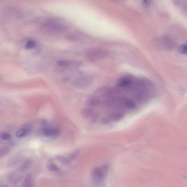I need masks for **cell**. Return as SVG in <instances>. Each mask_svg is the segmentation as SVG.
<instances>
[{
	"instance_id": "1",
	"label": "cell",
	"mask_w": 187,
	"mask_h": 187,
	"mask_svg": "<svg viewBox=\"0 0 187 187\" xmlns=\"http://www.w3.org/2000/svg\"><path fill=\"white\" fill-rule=\"evenodd\" d=\"M42 27L49 32L52 33H63L68 29L67 24L59 19L51 18L45 20L42 24Z\"/></svg>"
},
{
	"instance_id": "2",
	"label": "cell",
	"mask_w": 187,
	"mask_h": 187,
	"mask_svg": "<svg viewBox=\"0 0 187 187\" xmlns=\"http://www.w3.org/2000/svg\"><path fill=\"white\" fill-rule=\"evenodd\" d=\"M108 166L104 165L101 167L94 168L92 170L90 174L92 181L95 184H98L104 180L105 176L107 172Z\"/></svg>"
},
{
	"instance_id": "3",
	"label": "cell",
	"mask_w": 187,
	"mask_h": 187,
	"mask_svg": "<svg viewBox=\"0 0 187 187\" xmlns=\"http://www.w3.org/2000/svg\"><path fill=\"white\" fill-rule=\"evenodd\" d=\"M107 52L99 48H92L86 52V56L90 60L96 61L103 59L107 56Z\"/></svg>"
},
{
	"instance_id": "4",
	"label": "cell",
	"mask_w": 187,
	"mask_h": 187,
	"mask_svg": "<svg viewBox=\"0 0 187 187\" xmlns=\"http://www.w3.org/2000/svg\"><path fill=\"white\" fill-rule=\"evenodd\" d=\"M134 78L130 76L127 75L121 77L117 80L118 88L126 90H130Z\"/></svg>"
},
{
	"instance_id": "5",
	"label": "cell",
	"mask_w": 187,
	"mask_h": 187,
	"mask_svg": "<svg viewBox=\"0 0 187 187\" xmlns=\"http://www.w3.org/2000/svg\"><path fill=\"white\" fill-rule=\"evenodd\" d=\"M92 80L89 77H82L76 78L73 80L72 84L74 86L80 89H85L90 86L91 84Z\"/></svg>"
},
{
	"instance_id": "6",
	"label": "cell",
	"mask_w": 187,
	"mask_h": 187,
	"mask_svg": "<svg viewBox=\"0 0 187 187\" xmlns=\"http://www.w3.org/2000/svg\"><path fill=\"white\" fill-rule=\"evenodd\" d=\"M40 133L44 136L48 138H54L58 136L60 131L58 129L54 127H44L40 130Z\"/></svg>"
},
{
	"instance_id": "7",
	"label": "cell",
	"mask_w": 187,
	"mask_h": 187,
	"mask_svg": "<svg viewBox=\"0 0 187 187\" xmlns=\"http://www.w3.org/2000/svg\"><path fill=\"white\" fill-rule=\"evenodd\" d=\"M163 46L166 49L172 50L174 48L175 43L171 38L168 36H164L161 38Z\"/></svg>"
},
{
	"instance_id": "8",
	"label": "cell",
	"mask_w": 187,
	"mask_h": 187,
	"mask_svg": "<svg viewBox=\"0 0 187 187\" xmlns=\"http://www.w3.org/2000/svg\"><path fill=\"white\" fill-rule=\"evenodd\" d=\"M31 127L30 126L27 125L19 129L16 132L15 135L18 138H22L27 136L30 133Z\"/></svg>"
},
{
	"instance_id": "9",
	"label": "cell",
	"mask_w": 187,
	"mask_h": 187,
	"mask_svg": "<svg viewBox=\"0 0 187 187\" xmlns=\"http://www.w3.org/2000/svg\"><path fill=\"white\" fill-rule=\"evenodd\" d=\"M124 114L120 112H115L111 113L108 117L110 121H118L123 118Z\"/></svg>"
},
{
	"instance_id": "10",
	"label": "cell",
	"mask_w": 187,
	"mask_h": 187,
	"mask_svg": "<svg viewBox=\"0 0 187 187\" xmlns=\"http://www.w3.org/2000/svg\"><path fill=\"white\" fill-rule=\"evenodd\" d=\"M32 163V159L30 158H27L23 161L21 164L19 169L20 171L24 172L27 171L31 166Z\"/></svg>"
},
{
	"instance_id": "11",
	"label": "cell",
	"mask_w": 187,
	"mask_h": 187,
	"mask_svg": "<svg viewBox=\"0 0 187 187\" xmlns=\"http://www.w3.org/2000/svg\"><path fill=\"white\" fill-rule=\"evenodd\" d=\"M54 159L58 162L65 166L69 165L71 161L68 158L60 155L55 156Z\"/></svg>"
},
{
	"instance_id": "12",
	"label": "cell",
	"mask_w": 187,
	"mask_h": 187,
	"mask_svg": "<svg viewBox=\"0 0 187 187\" xmlns=\"http://www.w3.org/2000/svg\"><path fill=\"white\" fill-rule=\"evenodd\" d=\"M22 156L20 155L14 156L9 161L8 163V166L10 167L15 166L22 160Z\"/></svg>"
},
{
	"instance_id": "13",
	"label": "cell",
	"mask_w": 187,
	"mask_h": 187,
	"mask_svg": "<svg viewBox=\"0 0 187 187\" xmlns=\"http://www.w3.org/2000/svg\"><path fill=\"white\" fill-rule=\"evenodd\" d=\"M100 101L98 98L94 96L90 97L87 101V105L90 107H94L98 105L99 104Z\"/></svg>"
},
{
	"instance_id": "14",
	"label": "cell",
	"mask_w": 187,
	"mask_h": 187,
	"mask_svg": "<svg viewBox=\"0 0 187 187\" xmlns=\"http://www.w3.org/2000/svg\"><path fill=\"white\" fill-rule=\"evenodd\" d=\"M124 107L129 109H133L136 107V104L133 100L125 98Z\"/></svg>"
},
{
	"instance_id": "15",
	"label": "cell",
	"mask_w": 187,
	"mask_h": 187,
	"mask_svg": "<svg viewBox=\"0 0 187 187\" xmlns=\"http://www.w3.org/2000/svg\"><path fill=\"white\" fill-rule=\"evenodd\" d=\"M81 113L82 115L85 118L92 117L94 114L93 109L89 108H85L82 109Z\"/></svg>"
},
{
	"instance_id": "16",
	"label": "cell",
	"mask_w": 187,
	"mask_h": 187,
	"mask_svg": "<svg viewBox=\"0 0 187 187\" xmlns=\"http://www.w3.org/2000/svg\"><path fill=\"white\" fill-rule=\"evenodd\" d=\"M21 187H32V177L30 174L27 175L24 179Z\"/></svg>"
},
{
	"instance_id": "17",
	"label": "cell",
	"mask_w": 187,
	"mask_h": 187,
	"mask_svg": "<svg viewBox=\"0 0 187 187\" xmlns=\"http://www.w3.org/2000/svg\"><path fill=\"white\" fill-rule=\"evenodd\" d=\"M21 176L15 173H13L10 175L9 179L12 183H15L19 182L21 179Z\"/></svg>"
},
{
	"instance_id": "18",
	"label": "cell",
	"mask_w": 187,
	"mask_h": 187,
	"mask_svg": "<svg viewBox=\"0 0 187 187\" xmlns=\"http://www.w3.org/2000/svg\"><path fill=\"white\" fill-rule=\"evenodd\" d=\"M10 151V149L9 147L3 146L0 149V157L1 158L7 155Z\"/></svg>"
},
{
	"instance_id": "19",
	"label": "cell",
	"mask_w": 187,
	"mask_h": 187,
	"mask_svg": "<svg viewBox=\"0 0 187 187\" xmlns=\"http://www.w3.org/2000/svg\"><path fill=\"white\" fill-rule=\"evenodd\" d=\"M36 46V42L35 40H30L27 41L25 46L26 49H30L35 48Z\"/></svg>"
},
{
	"instance_id": "20",
	"label": "cell",
	"mask_w": 187,
	"mask_h": 187,
	"mask_svg": "<svg viewBox=\"0 0 187 187\" xmlns=\"http://www.w3.org/2000/svg\"><path fill=\"white\" fill-rule=\"evenodd\" d=\"M47 167L49 170L51 172H57L60 171L59 167L52 162H50L48 163Z\"/></svg>"
},
{
	"instance_id": "21",
	"label": "cell",
	"mask_w": 187,
	"mask_h": 187,
	"mask_svg": "<svg viewBox=\"0 0 187 187\" xmlns=\"http://www.w3.org/2000/svg\"><path fill=\"white\" fill-rule=\"evenodd\" d=\"M178 51L180 54H187V44L180 45L178 47Z\"/></svg>"
},
{
	"instance_id": "22",
	"label": "cell",
	"mask_w": 187,
	"mask_h": 187,
	"mask_svg": "<svg viewBox=\"0 0 187 187\" xmlns=\"http://www.w3.org/2000/svg\"><path fill=\"white\" fill-rule=\"evenodd\" d=\"M79 152H80V151L79 150L77 149L76 150L73 151L71 154L69 155L68 157L69 159L71 161L74 160L78 155Z\"/></svg>"
},
{
	"instance_id": "23",
	"label": "cell",
	"mask_w": 187,
	"mask_h": 187,
	"mask_svg": "<svg viewBox=\"0 0 187 187\" xmlns=\"http://www.w3.org/2000/svg\"><path fill=\"white\" fill-rule=\"evenodd\" d=\"M1 139L4 140H9L11 138V135L7 133H3L1 135Z\"/></svg>"
},
{
	"instance_id": "24",
	"label": "cell",
	"mask_w": 187,
	"mask_h": 187,
	"mask_svg": "<svg viewBox=\"0 0 187 187\" xmlns=\"http://www.w3.org/2000/svg\"><path fill=\"white\" fill-rule=\"evenodd\" d=\"M110 120L108 117H105L101 119V122L102 124H107L110 122Z\"/></svg>"
},
{
	"instance_id": "25",
	"label": "cell",
	"mask_w": 187,
	"mask_h": 187,
	"mask_svg": "<svg viewBox=\"0 0 187 187\" xmlns=\"http://www.w3.org/2000/svg\"><path fill=\"white\" fill-rule=\"evenodd\" d=\"M143 6L145 8H148L151 4V1H143L142 3Z\"/></svg>"
},
{
	"instance_id": "26",
	"label": "cell",
	"mask_w": 187,
	"mask_h": 187,
	"mask_svg": "<svg viewBox=\"0 0 187 187\" xmlns=\"http://www.w3.org/2000/svg\"><path fill=\"white\" fill-rule=\"evenodd\" d=\"M7 187L6 186H3L2 187Z\"/></svg>"
}]
</instances>
